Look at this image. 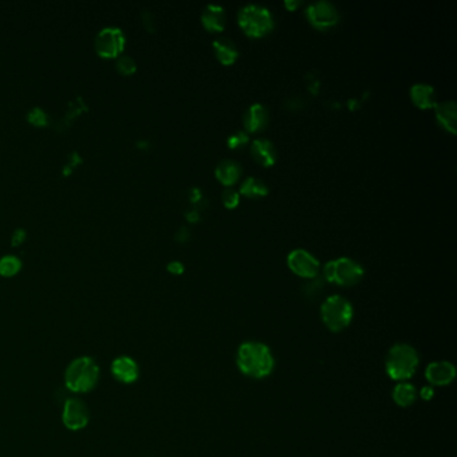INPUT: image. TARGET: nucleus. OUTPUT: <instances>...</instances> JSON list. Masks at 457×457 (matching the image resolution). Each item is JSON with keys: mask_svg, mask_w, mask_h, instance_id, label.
<instances>
[{"mask_svg": "<svg viewBox=\"0 0 457 457\" xmlns=\"http://www.w3.org/2000/svg\"><path fill=\"white\" fill-rule=\"evenodd\" d=\"M236 364L247 377L264 378L274 369V357L264 343L246 342L237 350Z\"/></svg>", "mask_w": 457, "mask_h": 457, "instance_id": "nucleus-1", "label": "nucleus"}, {"mask_svg": "<svg viewBox=\"0 0 457 457\" xmlns=\"http://www.w3.org/2000/svg\"><path fill=\"white\" fill-rule=\"evenodd\" d=\"M420 358L417 351L405 343L393 346L386 357V372L392 379L405 381L409 379L419 366Z\"/></svg>", "mask_w": 457, "mask_h": 457, "instance_id": "nucleus-2", "label": "nucleus"}, {"mask_svg": "<svg viewBox=\"0 0 457 457\" xmlns=\"http://www.w3.org/2000/svg\"><path fill=\"white\" fill-rule=\"evenodd\" d=\"M237 22L240 29L251 38H261L274 29L272 14L268 8L257 4H247L240 8Z\"/></svg>", "mask_w": 457, "mask_h": 457, "instance_id": "nucleus-3", "label": "nucleus"}, {"mask_svg": "<svg viewBox=\"0 0 457 457\" xmlns=\"http://www.w3.org/2000/svg\"><path fill=\"white\" fill-rule=\"evenodd\" d=\"M99 369L91 358L75 360L66 372V386L71 392L84 393L91 390L98 381Z\"/></svg>", "mask_w": 457, "mask_h": 457, "instance_id": "nucleus-4", "label": "nucleus"}, {"mask_svg": "<svg viewBox=\"0 0 457 457\" xmlns=\"http://www.w3.org/2000/svg\"><path fill=\"white\" fill-rule=\"evenodd\" d=\"M322 320L331 331H342L353 319L351 303L340 295L329 296L320 307Z\"/></svg>", "mask_w": 457, "mask_h": 457, "instance_id": "nucleus-5", "label": "nucleus"}, {"mask_svg": "<svg viewBox=\"0 0 457 457\" xmlns=\"http://www.w3.org/2000/svg\"><path fill=\"white\" fill-rule=\"evenodd\" d=\"M323 272L330 283L343 287L354 286L364 277L362 266L350 257H338L329 261Z\"/></svg>", "mask_w": 457, "mask_h": 457, "instance_id": "nucleus-6", "label": "nucleus"}, {"mask_svg": "<svg viewBox=\"0 0 457 457\" xmlns=\"http://www.w3.org/2000/svg\"><path fill=\"white\" fill-rule=\"evenodd\" d=\"M125 47V35L122 30L108 26L101 30L95 38V49L101 57H118Z\"/></svg>", "mask_w": 457, "mask_h": 457, "instance_id": "nucleus-7", "label": "nucleus"}, {"mask_svg": "<svg viewBox=\"0 0 457 457\" xmlns=\"http://www.w3.org/2000/svg\"><path fill=\"white\" fill-rule=\"evenodd\" d=\"M306 15L310 23L319 30L330 29L340 21V14L334 4L325 0L312 3L306 10Z\"/></svg>", "mask_w": 457, "mask_h": 457, "instance_id": "nucleus-8", "label": "nucleus"}, {"mask_svg": "<svg viewBox=\"0 0 457 457\" xmlns=\"http://www.w3.org/2000/svg\"><path fill=\"white\" fill-rule=\"evenodd\" d=\"M290 270L302 278H314L319 271V261L306 250H294L287 257Z\"/></svg>", "mask_w": 457, "mask_h": 457, "instance_id": "nucleus-9", "label": "nucleus"}, {"mask_svg": "<svg viewBox=\"0 0 457 457\" xmlns=\"http://www.w3.org/2000/svg\"><path fill=\"white\" fill-rule=\"evenodd\" d=\"M63 423L71 430L85 428L89 423V413L84 402L75 399L66 401L63 409Z\"/></svg>", "mask_w": 457, "mask_h": 457, "instance_id": "nucleus-10", "label": "nucleus"}, {"mask_svg": "<svg viewBox=\"0 0 457 457\" xmlns=\"http://www.w3.org/2000/svg\"><path fill=\"white\" fill-rule=\"evenodd\" d=\"M425 377L432 385L445 386V385H449L455 379L456 369L451 362H447V361L432 362L427 368Z\"/></svg>", "mask_w": 457, "mask_h": 457, "instance_id": "nucleus-11", "label": "nucleus"}, {"mask_svg": "<svg viewBox=\"0 0 457 457\" xmlns=\"http://www.w3.org/2000/svg\"><path fill=\"white\" fill-rule=\"evenodd\" d=\"M268 118L267 109L261 104H254L246 110L243 124L248 133H257L268 125Z\"/></svg>", "mask_w": 457, "mask_h": 457, "instance_id": "nucleus-12", "label": "nucleus"}, {"mask_svg": "<svg viewBox=\"0 0 457 457\" xmlns=\"http://www.w3.org/2000/svg\"><path fill=\"white\" fill-rule=\"evenodd\" d=\"M201 23L209 32H222L226 29V11L222 5L209 4L201 14Z\"/></svg>", "mask_w": 457, "mask_h": 457, "instance_id": "nucleus-13", "label": "nucleus"}, {"mask_svg": "<svg viewBox=\"0 0 457 457\" xmlns=\"http://www.w3.org/2000/svg\"><path fill=\"white\" fill-rule=\"evenodd\" d=\"M251 154L261 167H272L277 163V149L270 140L259 139L251 145Z\"/></svg>", "mask_w": 457, "mask_h": 457, "instance_id": "nucleus-14", "label": "nucleus"}, {"mask_svg": "<svg viewBox=\"0 0 457 457\" xmlns=\"http://www.w3.org/2000/svg\"><path fill=\"white\" fill-rule=\"evenodd\" d=\"M437 122L449 133L456 134L457 112L454 101H445L434 105Z\"/></svg>", "mask_w": 457, "mask_h": 457, "instance_id": "nucleus-15", "label": "nucleus"}, {"mask_svg": "<svg viewBox=\"0 0 457 457\" xmlns=\"http://www.w3.org/2000/svg\"><path fill=\"white\" fill-rule=\"evenodd\" d=\"M112 372L118 381L132 384L139 378V366L129 357H119L112 365Z\"/></svg>", "mask_w": 457, "mask_h": 457, "instance_id": "nucleus-16", "label": "nucleus"}, {"mask_svg": "<svg viewBox=\"0 0 457 457\" xmlns=\"http://www.w3.org/2000/svg\"><path fill=\"white\" fill-rule=\"evenodd\" d=\"M410 98L413 104L420 109H430L434 108L436 97L434 89L427 84H416L410 87Z\"/></svg>", "mask_w": 457, "mask_h": 457, "instance_id": "nucleus-17", "label": "nucleus"}, {"mask_svg": "<svg viewBox=\"0 0 457 457\" xmlns=\"http://www.w3.org/2000/svg\"><path fill=\"white\" fill-rule=\"evenodd\" d=\"M215 176L220 181V184H223L226 187H231L239 181V178L242 176V167L236 161L224 160V161L219 163V165L216 167Z\"/></svg>", "mask_w": 457, "mask_h": 457, "instance_id": "nucleus-18", "label": "nucleus"}, {"mask_svg": "<svg viewBox=\"0 0 457 457\" xmlns=\"http://www.w3.org/2000/svg\"><path fill=\"white\" fill-rule=\"evenodd\" d=\"M213 50L216 58L222 65H233L239 57V50L236 45L228 38H219L213 42Z\"/></svg>", "mask_w": 457, "mask_h": 457, "instance_id": "nucleus-19", "label": "nucleus"}, {"mask_svg": "<svg viewBox=\"0 0 457 457\" xmlns=\"http://www.w3.org/2000/svg\"><path fill=\"white\" fill-rule=\"evenodd\" d=\"M239 195H243V196L250 198V199L264 198V196L268 195V187L260 178L247 177L240 185V194Z\"/></svg>", "mask_w": 457, "mask_h": 457, "instance_id": "nucleus-20", "label": "nucleus"}, {"mask_svg": "<svg viewBox=\"0 0 457 457\" xmlns=\"http://www.w3.org/2000/svg\"><path fill=\"white\" fill-rule=\"evenodd\" d=\"M417 397L416 388L408 382H401L393 390V400L402 408L410 406Z\"/></svg>", "mask_w": 457, "mask_h": 457, "instance_id": "nucleus-21", "label": "nucleus"}, {"mask_svg": "<svg viewBox=\"0 0 457 457\" xmlns=\"http://www.w3.org/2000/svg\"><path fill=\"white\" fill-rule=\"evenodd\" d=\"M22 267V260L15 255H5L0 259V274L4 277L15 275Z\"/></svg>", "mask_w": 457, "mask_h": 457, "instance_id": "nucleus-22", "label": "nucleus"}, {"mask_svg": "<svg viewBox=\"0 0 457 457\" xmlns=\"http://www.w3.org/2000/svg\"><path fill=\"white\" fill-rule=\"evenodd\" d=\"M117 69L122 74L129 75V74H133L136 71L137 65H136V60L130 56H119L118 60H117Z\"/></svg>", "mask_w": 457, "mask_h": 457, "instance_id": "nucleus-23", "label": "nucleus"}, {"mask_svg": "<svg viewBox=\"0 0 457 457\" xmlns=\"http://www.w3.org/2000/svg\"><path fill=\"white\" fill-rule=\"evenodd\" d=\"M27 118H29L30 122L34 124V125H38V126H43V125H47L49 122V115L47 113L40 109V108H32L27 115Z\"/></svg>", "mask_w": 457, "mask_h": 457, "instance_id": "nucleus-24", "label": "nucleus"}, {"mask_svg": "<svg viewBox=\"0 0 457 457\" xmlns=\"http://www.w3.org/2000/svg\"><path fill=\"white\" fill-rule=\"evenodd\" d=\"M250 141L247 132H236L232 136H229L227 143L231 149H239L242 146H246Z\"/></svg>", "mask_w": 457, "mask_h": 457, "instance_id": "nucleus-25", "label": "nucleus"}, {"mask_svg": "<svg viewBox=\"0 0 457 457\" xmlns=\"http://www.w3.org/2000/svg\"><path fill=\"white\" fill-rule=\"evenodd\" d=\"M222 200H223V204L226 208L228 209H233L239 205V201H240V195L239 192H236L235 189L232 188H227L223 195H222Z\"/></svg>", "mask_w": 457, "mask_h": 457, "instance_id": "nucleus-26", "label": "nucleus"}, {"mask_svg": "<svg viewBox=\"0 0 457 457\" xmlns=\"http://www.w3.org/2000/svg\"><path fill=\"white\" fill-rule=\"evenodd\" d=\"M25 239H26V231L23 228H16L12 232L11 243H12L14 246H18V244H21Z\"/></svg>", "mask_w": 457, "mask_h": 457, "instance_id": "nucleus-27", "label": "nucleus"}, {"mask_svg": "<svg viewBox=\"0 0 457 457\" xmlns=\"http://www.w3.org/2000/svg\"><path fill=\"white\" fill-rule=\"evenodd\" d=\"M168 270L173 272V274H183L184 271V266L181 261H177V260H173L169 264H168Z\"/></svg>", "mask_w": 457, "mask_h": 457, "instance_id": "nucleus-28", "label": "nucleus"}, {"mask_svg": "<svg viewBox=\"0 0 457 457\" xmlns=\"http://www.w3.org/2000/svg\"><path fill=\"white\" fill-rule=\"evenodd\" d=\"M189 237V231L187 228H180V231L177 232V240H180V242H184V240H187Z\"/></svg>", "mask_w": 457, "mask_h": 457, "instance_id": "nucleus-29", "label": "nucleus"}, {"mask_svg": "<svg viewBox=\"0 0 457 457\" xmlns=\"http://www.w3.org/2000/svg\"><path fill=\"white\" fill-rule=\"evenodd\" d=\"M421 397H423L424 400H430V399L433 397V389H432V388H424V389L421 390Z\"/></svg>", "mask_w": 457, "mask_h": 457, "instance_id": "nucleus-30", "label": "nucleus"}, {"mask_svg": "<svg viewBox=\"0 0 457 457\" xmlns=\"http://www.w3.org/2000/svg\"><path fill=\"white\" fill-rule=\"evenodd\" d=\"M187 219H188L189 222L195 223V222H198V220L200 219V215H199V212H196V211H192V212H189V213L187 215Z\"/></svg>", "mask_w": 457, "mask_h": 457, "instance_id": "nucleus-31", "label": "nucleus"}, {"mask_svg": "<svg viewBox=\"0 0 457 457\" xmlns=\"http://www.w3.org/2000/svg\"><path fill=\"white\" fill-rule=\"evenodd\" d=\"M201 199V192L199 189H192V194H191V200L194 202L199 201Z\"/></svg>", "mask_w": 457, "mask_h": 457, "instance_id": "nucleus-32", "label": "nucleus"}, {"mask_svg": "<svg viewBox=\"0 0 457 457\" xmlns=\"http://www.w3.org/2000/svg\"><path fill=\"white\" fill-rule=\"evenodd\" d=\"M299 4H301V1H286V3H285V5H286L290 11H292V10H294L295 7H298Z\"/></svg>", "mask_w": 457, "mask_h": 457, "instance_id": "nucleus-33", "label": "nucleus"}]
</instances>
